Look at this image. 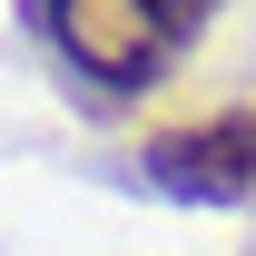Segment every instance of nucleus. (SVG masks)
<instances>
[{"instance_id": "nucleus-1", "label": "nucleus", "mask_w": 256, "mask_h": 256, "mask_svg": "<svg viewBox=\"0 0 256 256\" xmlns=\"http://www.w3.org/2000/svg\"><path fill=\"white\" fill-rule=\"evenodd\" d=\"M217 10H226V0H30L40 40H50L89 89H108V98L158 89L168 69L207 40Z\"/></svg>"}, {"instance_id": "nucleus-2", "label": "nucleus", "mask_w": 256, "mask_h": 256, "mask_svg": "<svg viewBox=\"0 0 256 256\" xmlns=\"http://www.w3.org/2000/svg\"><path fill=\"white\" fill-rule=\"evenodd\" d=\"M138 178L158 197H178V207H256V108L158 128L138 148Z\"/></svg>"}]
</instances>
